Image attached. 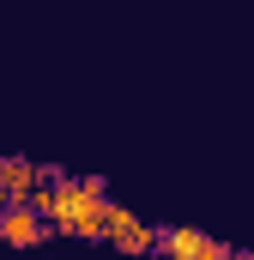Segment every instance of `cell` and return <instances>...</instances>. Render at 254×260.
I'll return each mask as SVG.
<instances>
[{
    "label": "cell",
    "mask_w": 254,
    "mask_h": 260,
    "mask_svg": "<svg viewBox=\"0 0 254 260\" xmlns=\"http://www.w3.org/2000/svg\"><path fill=\"white\" fill-rule=\"evenodd\" d=\"M0 206H6V194H0Z\"/></svg>",
    "instance_id": "obj_7"
},
{
    "label": "cell",
    "mask_w": 254,
    "mask_h": 260,
    "mask_svg": "<svg viewBox=\"0 0 254 260\" xmlns=\"http://www.w3.org/2000/svg\"><path fill=\"white\" fill-rule=\"evenodd\" d=\"M206 248H212V236H206L200 224H164L151 254H164V260H200Z\"/></svg>",
    "instance_id": "obj_3"
},
{
    "label": "cell",
    "mask_w": 254,
    "mask_h": 260,
    "mask_svg": "<svg viewBox=\"0 0 254 260\" xmlns=\"http://www.w3.org/2000/svg\"><path fill=\"white\" fill-rule=\"evenodd\" d=\"M103 212H109V200H85L79 212H67L61 224H55V236H73V242H103Z\"/></svg>",
    "instance_id": "obj_4"
},
{
    "label": "cell",
    "mask_w": 254,
    "mask_h": 260,
    "mask_svg": "<svg viewBox=\"0 0 254 260\" xmlns=\"http://www.w3.org/2000/svg\"><path fill=\"white\" fill-rule=\"evenodd\" d=\"M37 182H43V164H30V157H0V194H6V206L30 200Z\"/></svg>",
    "instance_id": "obj_5"
},
{
    "label": "cell",
    "mask_w": 254,
    "mask_h": 260,
    "mask_svg": "<svg viewBox=\"0 0 254 260\" xmlns=\"http://www.w3.org/2000/svg\"><path fill=\"white\" fill-rule=\"evenodd\" d=\"M103 242L121 248V254H151V248H157V224H145L139 212H127V206L109 200V212H103Z\"/></svg>",
    "instance_id": "obj_1"
},
{
    "label": "cell",
    "mask_w": 254,
    "mask_h": 260,
    "mask_svg": "<svg viewBox=\"0 0 254 260\" xmlns=\"http://www.w3.org/2000/svg\"><path fill=\"white\" fill-rule=\"evenodd\" d=\"M0 242L30 254V248H43V242H49V224H43L24 200H18V206H0Z\"/></svg>",
    "instance_id": "obj_2"
},
{
    "label": "cell",
    "mask_w": 254,
    "mask_h": 260,
    "mask_svg": "<svg viewBox=\"0 0 254 260\" xmlns=\"http://www.w3.org/2000/svg\"><path fill=\"white\" fill-rule=\"evenodd\" d=\"M200 260H254V254H230L224 242H212V248H206V254H200Z\"/></svg>",
    "instance_id": "obj_6"
}]
</instances>
